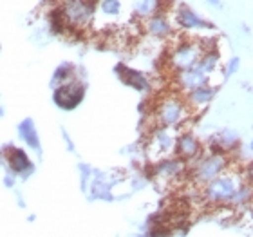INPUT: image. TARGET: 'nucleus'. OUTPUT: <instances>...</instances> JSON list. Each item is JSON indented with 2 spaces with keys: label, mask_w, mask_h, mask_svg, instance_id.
<instances>
[{
  "label": "nucleus",
  "mask_w": 253,
  "mask_h": 237,
  "mask_svg": "<svg viewBox=\"0 0 253 237\" xmlns=\"http://www.w3.org/2000/svg\"><path fill=\"white\" fill-rule=\"evenodd\" d=\"M244 181L243 170H235L230 169L226 172H222L221 176H217L215 179L208 181L206 185L201 187V197L210 203V205L221 206V205H228L230 199H232L233 192L237 189L239 185Z\"/></svg>",
  "instance_id": "1"
},
{
  "label": "nucleus",
  "mask_w": 253,
  "mask_h": 237,
  "mask_svg": "<svg viewBox=\"0 0 253 237\" xmlns=\"http://www.w3.org/2000/svg\"><path fill=\"white\" fill-rule=\"evenodd\" d=\"M116 73L122 78L123 84L130 85L136 91H148V87H150V82H148L147 76L139 73V71H136V69H130L126 65H118Z\"/></svg>",
  "instance_id": "17"
},
{
  "label": "nucleus",
  "mask_w": 253,
  "mask_h": 237,
  "mask_svg": "<svg viewBox=\"0 0 253 237\" xmlns=\"http://www.w3.org/2000/svg\"><path fill=\"white\" fill-rule=\"evenodd\" d=\"M206 44L203 40H194V38H183L175 42L169 51V67L177 73L185 69L195 67L203 53L206 51Z\"/></svg>",
  "instance_id": "3"
},
{
  "label": "nucleus",
  "mask_w": 253,
  "mask_h": 237,
  "mask_svg": "<svg viewBox=\"0 0 253 237\" xmlns=\"http://www.w3.org/2000/svg\"><path fill=\"white\" fill-rule=\"evenodd\" d=\"M213 96H215V89L206 84V85H201V87H195V89H192L190 93H186L185 100L190 109L195 111V109H201V107L208 105V103L213 100Z\"/></svg>",
  "instance_id": "16"
},
{
  "label": "nucleus",
  "mask_w": 253,
  "mask_h": 237,
  "mask_svg": "<svg viewBox=\"0 0 253 237\" xmlns=\"http://www.w3.org/2000/svg\"><path fill=\"white\" fill-rule=\"evenodd\" d=\"M143 22V31L147 33L148 37L158 38V40H167L174 35V22L170 20L169 15H165L163 11L161 13H156V15L148 16Z\"/></svg>",
  "instance_id": "9"
},
{
  "label": "nucleus",
  "mask_w": 253,
  "mask_h": 237,
  "mask_svg": "<svg viewBox=\"0 0 253 237\" xmlns=\"http://www.w3.org/2000/svg\"><path fill=\"white\" fill-rule=\"evenodd\" d=\"M195 67L199 69L201 73H205L206 76H211L219 69V53L215 49H206Z\"/></svg>",
  "instance_id": "21"
},
{
  "label": "nucleus",
  "mask_w": 253,
  "mask_h": 237,
  "mask_svg": "<svg viewBox=\"0 0 253 237\" xmlns=\"http://www.w3.org/2000/svg\"><path fill=\"white\" fill-rule=\"evenodd\" d=\"M248 217H250V223H252V227H253V201L248 205Z\"/></svg>",
  "instance_id": "28"
},
{
  "label": "nucleus",
  "mask_w": 253,
  "mask_h": 237,
  "mask_svg": "<svg viewBox=\"0 0 253 237\" xmlns=\"http://www.w3.org/2000/svg\"><path fill=\"white\" fill-rule=\"evenodd\" d=\"M18 132H20L22 140L29 145L31 148H35V150H38L40 148V140H38V132L37 129H35V123H33V120H24L18 125Z\"/></svg>",
  "instance_id": "22"
},
{
  "label": "nucleus",
  "mask_w": 253,
  "mask_h": 237,
  "mask_svg": "<svg viewBox=\"0 0 253 237\" xmlns=\"http://www.w3.org/2000/svg\"><path fill=\"white\" fill-rule=\"evenodd\" d=\"M250 150H252V152H253V140H252V142H250Z\"/></svg>",
  "instance_id": "30"
},
{
  "label": "nucleus",
  "mask_w": 253,
  "mask_h": 237,
  "mask_svg": "<svg viewBox=\"0 0 253 237\" xmlns=\"http://www.w3.org/2000/svg\"><path fill=\"white\" fill-rule=\"evenodd\" d=\"M243 176H244V181H248V183L253 185V161H250L243 169Z\"/></svg>",
  "instance_id": "26"
},
{
  "label": "nucleus",
  "mask_w": 253,
  "mask_h": 237,
  "mask_svg": "<svg viewBox=\"0 0 253 237\" xmlns=\"http://www.w3.org/2000/svg\"><path fill=\"white\" fill-rule=\"evenodd\" d=\"M186 170V161H183L181 158H163L156 161L154 165V176L159 178L161 181H174L179 178L183 172Z\"/></svg>",
  "instance_id": "12"
},
{
  "label": "nucleus",
  "mask_w": 253,
  "mask_h": 237,
  "mask_svg": "<svg viewBox=\"0 0 253 237\" xmlns=\"http://www.w3.org/2000/svg\"><path fill=\"white\" fill-rule=\"evenodd\" d=\"M230 159L228 154H219V152H210V154H201L199 158L195 159V165L192 169V179L197 187H203L208 181L215 179L217 176H221L222 172H226L230 169Z\"/></svg>",
  "instance_id": "5"
},
{
  "label": "nucleus",
  "mask_w": 253,
  "mask_h": 237,
  "mask_svg": "<svg viewBox=\"0 0 253 237\" xmlns=\"http://www.w3.org/2000/svg\"><path fill=\"white\" fill-rule=\"evenodd\" d=\"M163 7V0H136L134 2V15L139 20H145L148 16L161 13Z\"/></svg>",
  "instance_id": "19"
},
{
  "label": "nucleus",
  "mask_w": 253,
  "mask_h": 237,
  "mask_svg": "<svg viewBox=\"0 0 253 237\" xmlns=\"http://www.w3.org/2000/svg\"><path fill=\"white\" fill-rule=\"evenodd\" d=\"M175 140L177 138L170 132V127H154L147 142V156L152 161L169 158L175 150Z\"/></svg>",
  "instance_id": "6"
},
{
  "label": "nucleus",
  "mask_w": 253,
  "mask_h": 237,
  "mask_svg": "<svg viewBox=\"0 0 253 237\" xmlns=\"http://www.w3.org/2000/svg\"><path fill=\"white\" fill-rule=\"evenodd\" d=\"M172 22L177 27L185 29V31H208V29H213L211 22L201 18L197 13H194L185 4H179L174 9V20Z\"/></svg>",
  "instance_id": "8"
},
{
  "label": "nucleus",
  "mask_w": 253,
  "mask_h": 237,
  "mask_svg": "<svg viewBox=\"0 0 253 237\" xmlns=\"http://www.w3.org/2000/svg\"><path fill=\"white\" fill-rule=\"evenodd\" d=\"M174 80L179 91L183 93H190L192 89L195 87H201V85H206L208 84V76L205 73H201L197 67H190V69H185V71H177L174 73Z\"/></svg>",
  "instance_id": "13"
},
{
  "label": "nucleus",
  "mask_w": 253,
  "mask_h": 237,
  "mask_svg": "<svg viewBox=\"0 0 253 237\" xmlns=\"http://www.w3.org/2000/svg\"><path fill=\"white\" fill-rule=\"evenodd\" d=\"M85 87L80 84L78 80H71L65 84H60L54 91V103L63 109V111H73L84 100Z\"/></svg>",
  "instance_id": "7"
},
{
  "label": "nucleus",
  "mask_w": 253,
  "mask_h": 237,
  "mask_svg": "<svg viewBox=\"0 0 253 237\" xmlns=\"http://www.w3.org/2000/svg\"><path fill=\"white\" fill-rule=\"evenodd\" d=\"M206 2H208V4H211V5H217V7L221 5V0H206Z\"/></svg>",
  "instance_id": "29"
},
{
  "label": "nucleus",
  "mask_w": 253,
  "mask_h": 237,
  "mask_svg": "<svg viewBox=\"0 0 253 237\" xmlns=\"http://www.w3.org/2000/svg\"><path fill=\"white\" fill-rule=\"evenodd\" d=\"M74 80V65L73 63H62L56 73H54V82L56 84H65V82H71Z\"/></svg>",
  "instance_id": "23"
},
{
  "label": "nucleus",
  "mask_w": 253,
  "mask_h": 237,
  "mask_svg": "<svg viewBox=\"0 0 253 237\" xmlns=\"http://www.w3.org/2000/svg\"><path fill=\"white\" fill-rule=\"evenodd\" d=\"M90 183V199H105L112 201V185L114 179H109V176L103 172H94V178L89 181Z\"/></svg>",
  "instance_id": "15"
},
{
  "label": "nucleus",
  "mask_w": 253,
  "mask_h": 237,
  "mask_svg": "<svg viewBox=\"0 0 253 237\" xmlns=\"http://www.w3.org/2000/svg\"><path fill=\"white\" fill-rule=\"evenodd\" d=\"M175 156L183 161H195L203 154V145L192 132H181L175 140Z\"/></svg>",
  "instance_id": "10"
},
{
  "label": "nucleus",
  "mask_w": 253,
  "mask_h": 237,
  "mask_svg": "<svg viewBox=\"0 0 253 237\" xmlns=\"http://www.w3.org/2000/svg\"><path fill=\"white\" fill-rule=\"evenodd\" d=\"M62 134H63V138H65V143H67V148L69 150H74V145L71 143V140H69V134L65 131H62Z\"/></svg>",
  "instance_id": "27"
},
{
  "label": "nucleus",
  "mask_w": 253,
  "mask_h": 237,
  "mask_svg": "<svg viewBox=\"0 0 253 237\" xmlns=\"http://www.w3.org/2000/svg\"><path fill=\"white\" fill-rule=\"evenodd\" d=\"M239 65H241V58L239 56H233V58H230L226 62V65L222 67V71H224V78H230L232 74H235L239 71Z\"/></svg>",
  "instance_id": "24"
},
{
  "label": "nucleus",
  "mask_w": 253,
  "mask_h": 237,
  "mask_svg": "<svg viewBox=\"0 0 253 237\" xmlns=\"http://www.w3.org/2000/svg\"><path fill=\"white\" fill-rule=\"evenodd\" d=\"M7 163H9V169L13 174H26L27 170H31L33 167L27 154L22 148H9Z\"/></svg>",
  "instance_id": "18"
},
{
  "label": "nucleus",
  "mask_w": 253,
  "mask_h": 237,
  "mask_svg": "<svg viewBox=\"0 0 253 237\" xmlns=\"http://www.w3.org/2000/svg\"><path fill=\"white\" fill-rule=\"evenodd\" d=\"M239 147V134L232 129H221L210 138V152L228 154Z\"/></svg>",
  "instance_id": "14"
},
{
  "label": "nucleus",
  "mask_w": 253,
  "mask_h": 237,
  "mask_svg": "<svg viewBox=\"0 0 253 237\" xmlns=\"http://www.w3.org/2000/svg\"><path fill=\"white\" fill-rule=\"evenodd\" d=\"M252 201H253V185L248 183V181H243L235 189V192H233L232 199H230L228 205L241 208V206H248Z\"/></svg>",
  "instance_id": "20"
},
{
  "label": "nucleus",
  "mask_w": 253,
  "mask_h": 237,
  "mask_svg": "<svg viewBox=\"0 0 253 237\" xmlns=\"http://www.w3.org/2000/svg\"><path fill=\"white\" fill-rule=\"evenodd\" d=\"M80 174H82V189L87 190V183H89L90 176H92V169H90L89 165L80 163Z\"/></svg>",
  "instance_id": "25"
},
{
  "label": "nucleus",
  "mask_w": 253,
  "mask_h": 237,
  "mask_svg": "<svg viewBox=\"0 0 253 237\" xmlns=\"http://www.w3.org/2000/svg\"><path fill=\"white\" fill-rule=\"evenodd\" d=\"M192 109L186 103L185 96L179 95H169L159 98L156 107L152 111L154 118V127H181L188 120Z\"/></svg>",
  "instance_id": "2"
},
{
  "label": "nucleus",
  "mask_w": 253,
  "mask_h": 237,
  "mask_svg": "<svg viewBox=\"0 0 253 237\" xmlns=\"http://www.w3.org/2000/svg\"><path fill=\"white\" fill-rule=\"evenodd\" d=\"M58 11L65 27L73 31H84L94 22V4L90 0H63Z\"/></svg>",
  "instance_id": "4"
},
{
  "label": "nucleus",
  "mask_w": 253,
  "mask_h": 237,
  "mask_svg": "<svg viewBox=\"0 0 253 237\" xmlns=\"http://www.w3.org/2000/svg\"><path fill=\"white\" fill-rule=\"evenodd\" d=\"M125 11V4L123 0H100L94 5V20L103 18V24L107 26H114L118 24V20L123 16ZM94 24V22H92Z\"/></svg>",
  "instance_id": "11"
},
{
  "label": "nucleus",
  "mask_w": 253,
  "mask_h": 237,
  "mask_svg": "<svg viewBox=\"0 0 253 237\" xmlns=\"http://www.w3.org/2000/svg\"><path fill=\"white\" fill-rule=\"evenodd\" d=\"M252 129H253V127H252Z\"/></svg>",
  "instance_id": "31"
}]
</instances>
